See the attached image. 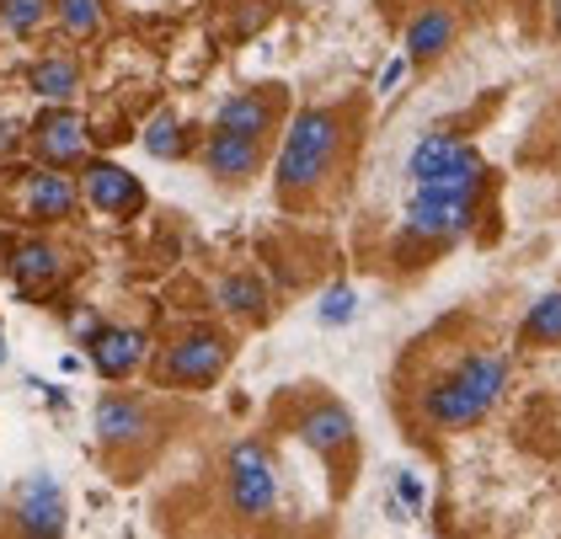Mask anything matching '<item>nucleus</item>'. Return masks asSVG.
Instances as JSON below:
<instances>
[{
    "label": "nucleus",
    "instance_id": "obj_1",
    "mask_svg": "<svg viewBox=\"0 0 561 539\" xmlns=\"http://www.w3.org/2000/svg\"><path fill=\"white\" fill-rule=\"evenodd\" d=\"M503 385H508V364L503 358H471L460 374H449L444 385H433L423 412L438 427H471V422H481V416L497 406Z\"/></svg>",
    "mask_w": 561,
    "mask_h": 539
},
{
    "label": "nucleus",
    "instance_id": "obj_2",
    "mask_svg": "<svg viewBox=\"0 0 561 539\" xmlns=\"http://www.w3.org/2000/svg\"><path fill=\"white\" fill-rule=\"evenodd\" d=\"M332 156H337V118L321 113V107H310V113L295 118L289 139H284L278 182H284V187H310L321 171L332 167Z\"/></svg>",
    "mask_w": 561,
    "mask_h": 539
},
{
    "label": "nucleus",
    "instance_id": "obj_3",
    "mask_svg": "<svg viewBox=\"0 0 561 539\" xmlns=\"http://www.w3.org/2000/svg\"><path fill=\"white\" fill-rule=\"evenodd\" d=\"M230 502L241 518H262L273 507V465L257 444H236L230 455Z\"/></svg>",
    "mask_w": 561,
    "mask_h": 539
},
{
    "label": "nucleus",
    "instance_id": "obj_4",
    "mask_svg": "<svg viewBox=\"0 0 561 539\" xmlns=\"http://www.w3.org/2000/svg\"><path fill=\"white\" fill-rule=\"evenodd\" d=\"M412 193H428V198H444V204H476V193H481V156L466 150V145H455L444 156V167L433 176H423Z\"/></svg>",
    "mask_w": 561,
    "mask_h": 539
},
{
    "label": "nucleus",
    "instance_id": "obj_5",
    "mask_svg": "<svg viewBox=\"0 0 561 539\" xmlns=\"http://www.w3.org/2000/svg\"><path fill=\"white\" fill-rule=\"evenodd\" d=\"M476 204H444V198H428V193H412L407 204V236H423V241H455L466 236Z\"/></svg>",
    "mask_w": 561,
    "mask_h": 539
},
{
    "label": "nucleus",
    "instance_id": "obj_6",
    "mask_svg": "<svg viewBox=\"0 0 561 539\" xmlns=\"http://www.w3.org/2000/svg\"><path fill=\"white\" fill-rule=\"evenodd\" d=\"M16 518L27 535H59L65 529V497L54 486V475H33L16 497Z\"/></svg>",
    "mask_w": 561,
    "mask_h": 539
},
{
    "label": "nucleus",
    "instance_id": "obj_7",
    "mask_svg": "<svg viewBox=\"0 0 561 539\" xmlns=\"http://www.w3.org/2000/svg\"><path fill=\"white\" fill-rule=\"evenodd\" d=\"M81 150H87V124H81V113H44L38 118V156H44L48 167H70V161H81Z\"/></svg>",
    "mask_w": 561,
    "mask_h": 539
},
{
    "label": "nucleus",
    "instance_id": "obj_8",
    "mask_svg": "<svg viewBox=\"0 0 561 539\" xmlns=\"http://www.w3.org/2000/svg\"><path fill=\"white\" fill-rule=\"evenodd\" d=\"M87 198L96 208H107V214H134V208L145 204V193H139V182H134L129 171H118V167H91L87 171Z\"/></svg>",
    "mask_w": 561,
    "mask_h": 539
},
{
    "label": "nucleus",
    "instance_id": "obj_9",
    "mask_svg": "<svg viewBox=\"0 0 561 539\" xmlns=\"http://www.w3.org/2000/svg\"><path fill=\"white\" fill-rule=\"evenodd\" d=\"M225 369V342L219 336H187L167 353V374L172 379H215Z\"/></svg>",
    "mask_w": 561,
    "mask_h": 539
},
{
    "label": "nucleus",
    "instance_id": "obj_10",
    "mask_svg": "<svg viewBox=\"0 0 561 539\" xmlns=\"http://www.w3.org/2000/svg\"><path fill=\"white\" fill-rule=\"evenodd\" d=\"M145 358V336L139 332H91V364L107 374V379H124Z\"/></svg>",
    "mask_w": 561,
    "mask_h": 539
},
{
    "label": "nucleus",
    "instance_id": "obj_11",
    "mask_svg": "<svg viewBox=\"0 0 561 539\" xmlns=\"http://www.w3.org/2000/svg\"><path fill=\"white\" fill-rule=\"evenodd\" d=\"M209 171L225 176V182L252 176V171H257V139H247V134H225V128H219L215 139H209Z\"/></svg>",
    "mask_w": 561,
    "mask_h": 539
},
{
    "label": "nucleus",
    "instance_id": "obj_12",
    "mask_svg": "<svg viewBox=\"0 0 561 539\" xmlns=\"http://www.w3.org/2000/svg\"><path fill=\"white\" fill-rule=\"evenodd\" d=\"M300 433H305V444H310V449L332 455L337 444H347V433H353V416H347L343 406H316V412H305Z\"/></svg>",
    "mask_w": 561,
    "mask_h": 539
},
{
    "label": "nucleus",
    "instance_id": "obj_13",
    "mask_svg": "<svg viewBox=\"0 0 561 539\" xmlns=\"http://www.w3.org/2000/svg\"><path fill=\"white\" fill-rule=\"evenodd\" d=\"M11 273H16V289L22 294H44L48 284L59 278V256L33 241V246H22L16 256H11Z\"/></svg>",
    "mask_w": 561,
    "mask_h": 539
},
{
    "label": "nucleus",
    "instance_id": "obj_14",
    "mask_svg": "<svg viewBox=\"0 0 561 539\" xmlns=\"http://www.w3.org/2000/svg\"><path fill=\"white\" fill-rule=\"evenodd\" d=\"M449 38H455V16L449 11H423L407 33V48H412V59H433V54L449 48Z\"/></svg>",
    "mask_w": 561,
    "mask_h": 539
},
{
    "label": "nucleus",
    "instance_id": "obj_15",
    "mask_svg": "<svg viewBox=\"0 0 561 539\" xmlns=\"http://www.w3.org/2000/svg\"><path fill=\"white\" fill-rule=\"evenodd\" d=\"M96 433H102V444H129V438L145 433V412L134 401H102L96 406Z\"/></svg>",
    "mask_w": 561,
    "mask_h": 539
},
{
    "label": "nucleus",
    "instance_id": "obj_16",
    "mask_svg": "<svg viewBox=\"0 0 561 539\" xmlns=\"http://www.w3.org/2000/svg\"><path fill=\"white\" fill-rule=\"evenodd\" d=\"M219 128L257 139L262 128H267V102H262V96H230V102L219 107Z\"/></svg>",
    "mask_w": 561,
    "mask_h": 539
},
{
    "label": "nucleus",
    "instance_id": "obj_17",
    "mask_svg": "<svg viewBox=\"0 0 561 539\" xmlns=\"http://www.w3.org/2000/svg\"><path fill=\"white\" fill-rule=\"evenodd\" d=\"M27 204H33V214H38V219H65V214L76 208V187H70L65 176H33Z\"/></svg>",
    "mask_w": 561,
    "mask_h": 539
},
{
    "label": "nucleus",
    "instance_id": "obj_18",
    "mask_svg": "<svg viewBox=\"0 0 561 539\" xmlns=\"http://www.w3.org/2000/svg\"><path fill=\"white\" fill-rule=\"evenodd\" d=\"M76 81H81V76H76V65H70V59H44V65L33 70V91L48 96V102H65V96L76 91Z\"/></svg>",
    "mask_w": 561,
    "mask_h": 539
},
{
    "label": "nucleus",
    "instance_id": "obj_19",
    "mask_svg": "<svg viewBox=\"0 0 561 539\" xmlns=\"http://www.w3.org/2000/svg\"><path fill=\"white\" fill-rule=\"evenodd\" d=\"M524 332L535 336V342H561V289L529 305V321H524Z\"/></svg>",
    "mask_w": 561,
    "mask_h": 539
},
{
    "label": "nucleus",
    "instance_id": "obj_20",
    "mask_svg": "<svg viewBox=\"0 0 561 539\" xmlns=\"http://www.w3.org/2000/svg\"><path fill=\"white\" fill-rule=\"evenodd\" d=\"M455 150V139L449 134H428V139H417V150H412V161H407V176L412 182H423V176H433V171L444 167V156Z\"/></svg>",
    "mask_w": 561,
    "mask_h": 539
},
{
    "label": "nucleus",
    "instance_id": "obj_21",
    "mask_svg": "<svg viewBox=\"0 0 561 539\" xmlns=\"http://www.w3.org/2000/svg\"><path fill=\"white\" fill-rule=\"evenodd\" d=\"M145 150H150V156H176V150H182L172 113H156V118H150V128H145Z\"/></svg>",
    "mask_w": 561,
    "mask_h": 539
},
{
    "label": "nucleus",
    "instance_id": "obj_22",
    "mask_svg": "<svg viewBox=\"0 0 561 539\" xmlns=\"http://www.w3.org/2000/svg\"><path fill=\"white\" fill-rule=\"evenodd\" d=\"M0 11H5V27H11V33H33V27L44 22L48 0H0Z\"/></svg>",
    "mask_w": 561,
    "mask_h": 539
},
{
    "label": "nucleus",
    "instance_id": "obj_23",
    "mask_svg": "<svg viewBox=\"0 0 561 539\" xmlns=\"http://www.w3.org/2000/svg\"><path fill=\"white\" fill-rule=\"evenodd\" d=\"M59 16H65V27L70 33H96V22H102V11H96V0H59Z\"/></svg>",
    "mask_w": 561,
    "mask_h": 539
},
{
    "label": "nucleus",
    "instance_id": "obj_24",
    "mask_svg": "<svg viewBox=\"0 0 561 539\" xmlns=\"http://www.w3.org/2000/svg\"><path fill=\"white\" fill-rule=\"evenodd\" d=\"M219 299H225L230 310H257L262 284H252V278H225V284H219Z\"/></svg>",
    "mask_w": 561,
    "mask_h": 539
},
{
    "label": "nucleus",
    "instance_id": "obj_25",
    "mask_svg": "<svg viewBox=\"0 0 561 539\" xmlns=\"http://www.w3.org/2000/svg\"><path fill=\"white\" fill-rule=\"evenodd\" d=\"M353 289H327V299H321V321L327 326H343V321H353Z\"/></svg>",
    "mask_w": 561,
    "mask_h": 539
},
{
    "label": "nucleus",
    "instance_id": "obj_26",
    "mask_svg": "<svg viewBox=\"0 0 561 539\" xmlns=\"http://www.w3.org/2000/svg\"><path fill=\"white\" fill-rule=\"evenodd\" d=\"M396 486H401V502H407V507H423V502H428V492H423V481H417V475H407V470L396 475Z\"/></svg>",
    "mask_w": 561,
    "mask_h": 539
},
{
    "label": "nucleus",
    "instance_id": "obj_27",
    "mask_svg": "<svg viewBox=\"0 0 561 539\" xmlns=\"http://www.w3.org/2000/svg\"><path fill=\"white\" fill-rule=\"evenodd\" d=\"M401 76H407V65H401V59H396V65H386V76H380V91H390V85L401 81Z\"/></svg>",
    "mask_w": 561,
    "mask_h": 539
},
{
    "label": "nucleus",
    "instance_id": "obj_28",
    "mask_svg": "<svg viewBox=\"0 0 561 539\" xmlns=\"http://www.w3.org/2000/svg\"><path fill=\"white\" fill-rule=\"evenodd\" d=\"M16 145V124H0V150H11Z\"/></svg>",
    "mask_w": 561,
    "mask_h": 539
},
{
    "label": "nucleus",
    "instance_id": "obj_29",
    "mask_svg": "<svg viewBox=\"0 0 561 539\" xmlns=\"http://www.w3.org/2000/svg\"><path fill=\"white\" fill-rule=\"evenodd\" d=\"M557 33H561V5H557Z\"/></svg>",
    "mask_w": 561,
    "mask_h": 539
},
{
    "label": "nucleus",
    "instance_id": "obj_30",
    "mask_svg": "<svg viewBox=\"0 0 561 539\" xmlns=\"http://www.w3.org/2000/svg\"><path fill=\"white\" fill-rule=\"evenodd\" d=\"M0 358H5V347H0Z\"/></svg>",
    "mask_w": 561,
    "mask_h": 539
}]
</instances>
